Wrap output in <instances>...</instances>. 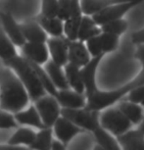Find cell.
Returning a JSON list of instances; mask_svg holds the SVG:
<instances>
[{
	"mask_svg": "<svg viewBox=\"0 0 144 150\" xmlns=\"http://www.w3.org/2000/svg\"><path fill=\"white\" fill-rule=\"evenodd\" d=\"M100 27L102 32L104 33H109L121 36L128 30V23L123 18H121V19H116V20H112L110 22H107Z\"/></svg>",
	"mask_w": 144,
	"mask_h": 150,
	"instance_id": "4316f807",
	"label": "cell"
},
{
	"mask_svg": "<svg viewBox=\"0 0 144 150\" xmlns=\"http://www.w3.org/2000/svg\"><path fill=\"white\" fill-rule=\"evenodd\" d=\"M104 55L92 57L90 62L81 68L84 86H85V95L87 98L86 108L91 110L102 111L107 107L113 106L115 103L122 100L123 97L128 95V93L141 84H144V66L137 75L136 78L125 84L122 87L112 91H101L96 86V71L98 65L100 64Z\"/></svg>",
	"mask_w": 144,
	"mask_h": 150,
	"instance_id": "6da1fadb",
	"label": "cell"
},
{
	"mask_svg": "<svg viewBox=\"0 0 144 150\" xmlns=\"http://www.w3.org/2000/svg\"><path fill=\"white\" fill-rule=\"evenodd\" d=\"M52 129L56 138L60 139L66 145L69 144L70 141L75 137H77L78 134L85 132L83 129L80 128L75 123H73L71 120L62 115L57 119Z\"/></svg>",
	"mask_w": 144,
	"mask_h": 150,
	"instance_id": "9c48e42d",
	"label": "cell"
},
{
	"mask_svg": "<svg viewBox=\"0 0 144 150\" xmlns=\"http://www.w3.org/2000/svg\"><path fill=\"white\" fill-rule=\"evenodd\" d=\"M128 1L131 0H80V6L83 15L92 16L109 6Z\"/></svg>",
	"mask_w": 144,
	"mask_h": 150,
	"instance_id": "44dd1931",
	"label": "cell"
},
{
	"mask_svg": "<svg viewBox=\"0 0 144 150\" xmlns=\"http://www.w3.org/2000/svg\"><path fill=\"white\" fill-rule=\"evenodd\" d=\"M138 129H139L142 132H144V117H143L142 122H141V123L138 125Z\"/></svg>",
	"mask_w": 144,
	"mask_h": 150,
	"instance_id": "74e56055",
	"label": "cell"
},
{
	"mask_svg": "<svg viewBox=\"0 0 144 150\" xmlns=\"http://www.w3.org/2000/svg\"><path fill=\"white\" fill-rule=\"evenodd\" d=\"M99 36L104 54L114 52L115 50H117L119 43H120V35L102 32L99 35Z\"/></svg>",
	"mask_w": 144,
	"mask_h": 150,
	"instance_id": "83f0119b",
	"label": "cell"
},
{
	"mask_svg": "<svg viewBox=\"0 0 144 150\" xmlns=\"http://www.w3.org/2000/svg\"><path fill=\"white\" fill-rule=\"evenodd\" d=\"M44 68L58 90L71 88L69 83H68L65 70H63V67L56 64L54 61L48 60L47 63L44 64Z\"/></svg>",
	"mask_w": 144,
	"mask_h": 150,
	"instance_id": "e0dca14e",
	"label": "cell"
},
{
	"mask_svg": "<svg viewBox=\"0 0 144 150\" xmlns=\"http://www.w3.org/2000/svg\"><path fill=\"white\" fill-rule=\"evenodd\" d=\"M18 55L16 45L1 28L0 29V59H2L3 62H6Z\"/></svg>",
	"mask_w": 144,
	"mask_h": 150,
	"instance_id": "484cf974",
	"label": "cell"
},
{
	"mask_svg": "<svg viewBox=\"0 0 144 150\" xmlns=\"http://www.w3.org/2000/svg\"><path fill=\"white\" fill-rule=\"evenodd\" d=\"M26 146H20V145H13V144L8 143L7 144H0V150H22L27 149Z\"/></svg>",
	"mask_w": 144,
	"mask_h": 150,
	"instance_id": "d590c367",
	"label": "cell"
},
{
	"mask_svg": "<svg viewBox=\"0 0 144 150\" xmlns=\"http://www.w3.org/2000/svg\"><path fill=\"white\" fill-rule=\"evenodd\" d=\"M30 128V127L27 126H22L21 128H18L12 134V137H10V139L8 140V143L13 144V145L26 146L28 148H30V145L32 144L35 138L36 132Z\"/></svg>",
	"mask_w": 144,
	"mask_h": 150,
	"instance_id": "ffe728a7",
	"label": "cell"
},
{
	"mask_svg": "<svg viewBox=\"0 0 144 150\" xmlns=\"http://www.w3.org/2000/svg\"><path fill=\"white\" fill-rule=\"evenodd\" d=\"M14 117H15L17 123L21 125V126H27L30 127V128H35L37 129L47 128V127L44 126L35 104H30L27 108L15 113Z\"/></svg>",
	"mask_w": 144,
	"mask_h": 150,
	"instance_id": "5bb4252c",
	"label": "cell"
},
{
	"mask_svg": "<svg viewBox=\"0 0 144 150\" xmlns=\"http://www.w3.org/2000/svg\"><path fill=\"white\" fill-rule=\"evenodd\" d=\"M0 20H1L2 29L4 30L6 35L9 36L16 46L21 48L26 43L27 40L23 35L20 24H18L13 18V16L8 12L0 13Z\"/></svg>",
	"mask_w": 144,
	"mask_h": 150,
	"instance_id": "8fae6325",
	"label": "cell"
},
{
	"mask_svg": "<svg viewBox=\"0 0 144 150\" xmlns=\"http://www.w3.org/2000/svg\"><path fill=\"white\" fill-rule=\"evenodd\" d=\"M30 102L29 93L15 72L7 66L0 70V109L15 114Z\"/></svg>",
	"mask_w": 144,
	"mask_h": 150,
	"instance_id": "7a4b0ae2",
	"label": "cell"
},
{
	"mask_svg": "<svg viewBox=\"0 0 144 150\" xmlns=\"http://www.w3.org/2000/svg\"><path fill=\"white\" fill-rule=\"evenodd\" d=\"M62 108H83L86 106L87 98L85 93H80L72 88L60 89L56 95Z\"/></svg>",
	"mask_w": 144,
	"mask_h": 150,
	"instance_id": "7c38bea8",
	"label": "cell"
},
{
	"mask_svg": "<svg viewBox=\"0 0 144 150\" xmlns=\"http://www.w3.org/2000/svg\"><path fill=\"white\" fill-rule=\"evenodd\" d=\"M74 7V0H58V15L65 22L71 17Z\"/></svg>",
	"mask_w": 144,
	"mask_h": 150,
	"instance_id": "f546056e",
	"label": "cell"
},
{
	"mask_svg": "<svg viewBox=\"0 0 144 150\" xmlns=\"http://www.w3.org/2000/svg\"><path fill=\"white\" fill-rule=\"evenodd\" d=\"M134 57L136 58L138 61H140V63L144 66V43L137 45Z\"/></svg>",
	"mask_w": 144,
	"mask_h": 150,
	"instance_id": "e575fe53",
	"label": "cell"
},
{
	"mask_svg": "<svg viewBox=\"0 0 144 150\" xmlns=\"http://www.w3.org/2000/svg\"><path fill=\"white\" fill-rule=\"evenodd\" d=\"M100 124L116 137L131 129L133 125L118 106H110L102 110V113H100Z\"/></svg>",
	"mask_w": 144,
	"mask_h": 150,
	"instance_id": "277c9868",
	"label": "cell"
},
{
	"mask_svg": "<svg viewBox=\"0 0 144 150\" xmlns=\"http://www.w3.org/2000/svg\"><path fill=\"white\" fill-rule=\"evenodd\" d=\"M5 66L11 68L17 77L20 79L24 86L26 87L28 93L30 95V101L33 103L42 96L46 95L47 91L43 84L37 77L29 60L23 55H18L16 57L10 59L9 61L4 62Z\"/></svg>",
	"mask_w": 144,
	"mask_h": 150,
	"instance_id": "3957f363",
	"label": "cell"
},
{
	"mask_svg": "<svg viewBox=\"0 0 144 150\" xmlns=\"http://www.w3.org/2000/svg\"><path fill=\"white\" fill-rule=\"evenodd\" d=\"M46 43L52 61L62 67L69 63V39L66 36H49Z\"/></svg>",
	"mask_w": 144,
	"mask_h": 150,
	"instance_id": "ba28073f",
	"label": "cell"
},
{
	"mask_svg": "<svg viewBox=\"0 0 144 150\" xmlns=\"http://www.w3.org/2000/svg\"><path fill=\"white\" fill-rule=\"evenodd\" d=\"M53 129L52 128H43L38 129L36 132L35 138L32 144L30 145V149L38 150H49L51 149L53 141Z\"/></svg>",
	"mask_w": 144,
	"mask_h": 150,
	"instance_id": "d4e9b609",
	"label": "cell"
},
{
	"mask_svg": "<svg viewBox=\"0 0 144 150\" xmlns=\"http://www.w3.org/2000/svg\"><path fill=\"white\" fill-rule=\"evenodd\" d=\"M141 105H142V107H144V99H143L142 102H141Z\"/></svg>",
	"mask_w": 144,
	"mask_h": 150,
	"instance_id": "f35d334b",
	"label": "cell"
},
{
	"mask_svg": "<svg viewBox=\"0 0 144 150\" xmlns=\"http://www.w3.org/2000/svg\"><path fill=\"white\" fill-rule=\"evenodd\" d=\"M61 115L68 118L84 131L94 132L100 129V111L91 110L86 107L83 108H62Z\"/></svg>",
	"mask_w": 144,
	"mask_h": 150,
	"instance_id": "5b68a950",
	"label": "cell"
},
{
	"mask_svg": "<svg viewBox=\"0 0 144 150\" xmlns=\"http://www.w3.org/2000/svg\"><path fill=\"white\" fill-rule=\"evenodd\" d=\"M13 113L0 109V129H10L18 127Z\"/></svg>",
	"mask_w": 144,
	"mask_h": 150,
	"instance_id": "f1b7e54d",
	"label": "cell"
},
{
	"mask_svg": "<svg viewBox=\"0 0 144 150\" xmlns=\"http://www.w3.org/2000/svg\"><path fill=\"white\" fill-rule=\"evenodd\" d=\"M20 26H21L23 35H24L27 41L46 42L48 38H49V35L43 30V28L35 19L22 23V24H20Z\"/></svg>",
	"mask_w": 144,
	"mask_h": 150,
	"instance_id": "2e32d148",
	"label": "cell"
},
{
	"mask_svg": "<svg viewBox=\"0 0 144 150\" xmlns=\"http://www.w3.org/2000/svg\"><path fill=\"white\" fill-rule=\"evenodd\" d=\"M85 44L90 55H91V57H97V56L100 55H105L102 49V44H101L99 35L93 36V38H89L88 40H86Z\"/></svg>",
	"mask_w": 144,
	"mask_h": 150,
	"instance_id": "4dcf8cb0",
	"label": "cell"
},
{
	"mask_svg": "<svg viewBox=\"0 0 144 150\" xmlns=\"http://www.w3.org/2000/svg\"><path fill=\"white\" fill-rule=\"evenodd\" d=\"M121 148L125 150H144V132L139 129H128L117 137Z\"/></svg>",
	"mask_w": 144,
	"mask_h": 150,
	"instance_id": "9a60e30c",
	"label": "cell"
},
{
	"mask_svg": "<svg viewBox=\"0 0 144 150\" xmlns=\"http://www.w3.org/2000/svg\"><path fill=\"white\" fill-rule=\"evenodd\" d=\"M91 55L84 41L69 40V62L83 68L91 60Z\"/></svg>",
	"mask_w": 144,
	"mask_h": 150,
	"instance_id": "4fadbf2b",
	"label": "cell"
},
{
	"mask_svg": "<svg viewBox=\"0 0 144 150\" xmlns=\"http://www.w3.org/2000/svg\"><path fill=\"white\" fill-rule=\"evenodd\" d=\"M144 0H131L128 2H122V3L114 4L112 6H109L105 9L101 10L100 12L92 15V19L94 20L95 23L99 26H102L107 22H110L112 20L121 19L131 10L135 6L143 3Z\"/></svg>",
	"mask_w": 144,
	"mask_h": 150,
	"instance_id": "52a82bcc",
	"label": "cell"
},
{
	"mask_svg": "<svg viewBox=\"0 0 144 150\" xmlns=\"http://www.w3.org/2000/svg\"><path fill=\"white\" fill-rule=\"evenodd\" d=\"M131 42L135 45L144 43V28L139 30H136V32L132 33Z\"/></svg>",
	"mask_w": 144,
	"mask_h": 150,
	"instance_id": "836d02e7",
	"label": "cell"
},
{
	"mask_svg": "<svg viewBox=\"0 0 144 150\" xmlns=\"http://www.w3.org/2000/svg\"><path fill=\"white\" fill-rule=\"evenodd\" d=\"M102 33L101 27L95 23L91 16L83 15L80 23V32H78V39L85 42L89 38L96 36Z\"/></svg>",
	"mask_w": 144,
	"mask_h": 150,
	"instance_id": "603a6c76",
	"label": "cell"
},
{
	"mask_svg": "<svg viewBox=\"0 0 144 150\" xmlns=\"http://www.w3.org/2000/svg\"><path fill=\"white\" fill-rule=\"evenodd\" d=\"M94 138L97 144L106 150H119L121 148L117 137H114V135L110 134L108 131H106L103 127L98 129L97 131L93 132Z\"/></svg>",
	"mask_w": 144,
	"mask_h": 150,
	"instance_id": "cb8c5ba5",
	"label": "cell"
},
{
	"mask_svg": "<svg viewBox=\"0 0 144 150\" xmlns=\"http://www.w3.org/2000/svg\"><path fill=\"white\" fill-rule=\"evenodd\" d=\"M144 99V84L138 86L128 93V100L131 102L141 104Z\"/></svg>",
	"mask_w": 144,
	"mask_h": 150,
	"instance_id": "d6a6232c",
	"label": "cell"
},
{
	"mask_svg": "<svg viewBox=\"0 0 144 150\" xmlns=\"http://www.w3.org/2000/svg\"><path fill=\"white\" fill-rule=\"evenodd\" d=\"M118 107L133 125H137L138 126L142 122L144 117V112H143V107L141 104L133 103L128 100V101H121L119 103Z\"/></svg>",
	"mask_w": 144,
	"mask_h": 150,
	"instance_id": "7402d4cb",
	"label": "cell"
},
{
	"mask_svg": "<svg viewBox=\"0 0 144 150\" xmlns=\"http://www.w3.org/2000/svg\"><path fill=\"white\" fill-rule=\"evenodd\" d=\"M66 144L63 143L60 139L58 138H53V141H52V145H51V149H54V150H63V149H66Z\"/></svg>",
	"mask_w": 144,
	"mask_h": 150,
	"instance_id": "8d00e7d4",
	"label": "cell"
},
{
	"mask_svg": "<svg viewBox=\"0 0 144 150\" xmlns=\"http://www.w3.org/2000/svg\"><path fill=\"white\" fill-rule=\"evenodd\" d=\"M49 36L64 35V21L59 17H47L41 14L35 18Z\"/></svg>",
	"mask_w": 144,
	"mask_h": 150,
	"instance_id": "ac0fdd59",
	"label": "cell"
},
{
	"mask_svg": "<svg viewBox=\"0 0 144 150\" xmlns=\"http://www.w3.org/2000/svg\"><path fill=\"white\" fill-rule=\"evenodd\" d=\"M64 70L71 88L80 93L85 92V86L81 75V68L69 62L64 66Z\"/></svg>",
	"mask_w": 144,
	"mask_h": 150,
	"instance_id": "d6986e66",
	"label": "cell"
},
{
	"mask_svg": "<svg viewBox=\"0 0 144 150\" xmlns=\"http://www.w3.org/2000/svg\"><path fill=\"white\" fill-rule=\"evenodd\" d=\"M40 14L47 17H57L58 0H41Z\"/></svg>",
	"mask_w": 144,
	"mask_h": 150,
	"instance_id": "1f68e13d",
	"label": "cell"
},
{
	"mask_svg": "<svg viewBox=\"0 0 144 150\" xmlns=\"http://www.w3.org/2000/svg\"><path fill=\"white\" fill-rule=\"evenodd\" d=\"M21 55L33 63L43 66L49 60L50 54L46 42L27 41L21 47Z\"/></svg>",
	"mask_w": 144,
	"mask_h": 150,
	"instance_id": "30bf717a",
	"label": "cell"
},
{
	"mask_svg": "<svg viewBox=\"0 0 144 150\" xmlns=\"http://www.w3.org/2000/svg\"><path fill=\"white\" fill-rule=\"evenodd\" d=\"M41 117L44 126L52 128L57 119L61 116L62 107L55 96L47 94L33 102Z\"/></svg>",
	"mask_w": 144,
	"mask_h": 150,
	"instance_id": "8992f818",
	"label": "cell"
}]
</instances>
